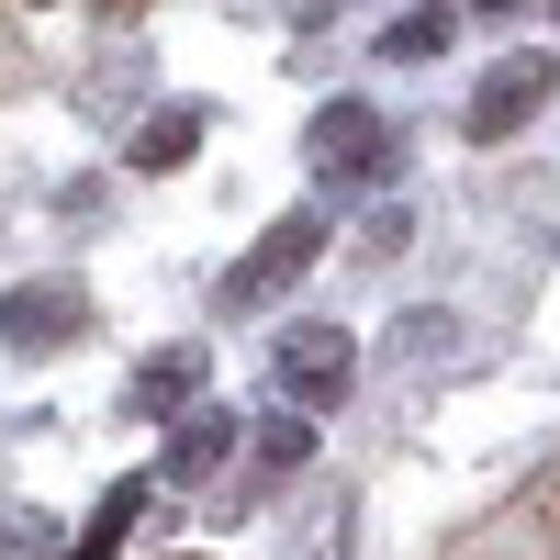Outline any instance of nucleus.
I'll return each instance as SVG.
<instances>
[{
    "mask_svg": "<svg viewBox=\"0 0 560 560\" xmlns=\"http://www.w3.org/2000/svg\"><path fill=\"white\" fill-rule=\"evenodd\" d=\"M314 247H325V213H280L269 236H258V258H236V269H224V314L280 303V292H292V280L314 269Z\"/></svg>",
    "mask_w": 560,
    "mask_h": 560,
    "instance_id": "f257e3e1",
    "label": "nucleus"
},
{
    "mask_svg": "<svg viewBox=\"0 0 560 560\" xmlns=\"http://www.w3.org/2000/svg\"><path fill=\"white\" fill-rule=\"evenodd\" d=\"M549 90H560V57H504L482 90H471V135L493 147V135H516V124H538L549 113Z\"/></svg>",
    "mask_w": 560,
    "mask_h": 560,
    "instance_id": "f03ea898",
    "label": "nucleus"
},
{
    "mask_svg": "<svg viewBox=\"0 0 560 560\" xmlns=\"http://www.w3.org/2000/svg\"><path fill=\"white\" fill-rule=\"evenodd\" d=\"M280 382H292V404H337L359 382V348L337 337V325H303V337L280 348Z\"/></svg>",
    "mask_w": 560,
    "mask_h": 560,
    "instance_id": "7ed1b4c3",
    "label": "nucleus"
},
{
    "mask_svg": "<svg viewBox=\"0 0 560 560\" xmlns=\"http://www.w3.org/2000/svg\"><path fill=\"white\" fill-rule=\"evenodd\" d=\"M314 158L348 168V179H370V168H382V113H370V102H337V113L314 124Z\"/></svg>",
    "mask_w": 560,
    "mask_h": 560,
    "instance_id": "20e7f679",
    "label": "nucleus"
},
{
    "mask_svg": "<svg viewBox=\"0 0 560 560\" xmlns=\"http://www.w3.org/2000/svg\"><path fill=\"white\" fill-rule=\"evenodd\" d=\"M135 516H147V471H135V482H113V493H102V516L79 527V549H68V560H113V549L135 538Z\"/></svg>",
    "mask_w": 560,
    "mask_h": 560,
    "instance_id": "39448f33",
    "label": "nucleus"
},
{
    "mask_svg": "<svg viewBox=\"0 0 560 560\" xmlns=\"http://www.w3.org/2000/svg\"><path fill=\"white\" fill-rule=\"evenodd\" d=\"M0 325H12V348L34 359V348H57V325H79V292H12Z\"/></svg>",
    "mask_w": 560,
    "mask_h": 560,
    "instance_id": "423d86ee",
    "label": "nucleus"
},
{
    "mask_svg": "<svg viewBox=\"0 0 560 560\" xmlns=\"http://www.w3.org/2000/svg\"><path fill=\"white\" fill-rule=\"evenodd\" d=\"M224 438H236L224 415H191V427H179V448H168V471H179V482H191V471H213V459H224Z\"/></svg>",
    "mask_w": 560,
    "mask_h": 560,
    "instance_id": "0eeeda50",
    "label": "nucleus"
},
{
    "mask_svg": "<svg viewBox=\"0 0 560 560\" xmlns=\"http://www.w3.org/2000/svg\"><path fill=\"white\" fill-rule=\"evenodd\" d=\"M191 113H168V124H147V135H135V168H179V158H191Z\"/></svg>",
    "mask_w": 560,
    "mask_h": 560,
    "instance_id": "6e6552de",
    "label": "nucleus"
},
{
    "mask_svg": "<svg viewBox=\"0 0 560 560\" xmlns=\"http://www.w3.org/2000/svg\"><path fill=\"white\" fill-rule=\"evenodd\" d=\"M427 45H448V12H404V23L382 34V57H427Z\"/></svg>",
    "mask_w": 560,
    "mask_h": 560,
    "instance_id": "1a4fd4ad",
    "label": "nucleus"
},
{
    "mask_svg": "<svg viewBox=\"0 0 560 560\" xmlns=\"http://www.w3.org/2000/svg\"><path fill=\"white\" fill-rule=\"evenodd\" d=\"M191 382H202V359H191V348H179L168 370H147V382H135V404H179V393H191Z\"/></svg>",
    "mask_w": 560,
    "mask_h": 560,
    "instance_id": "9d476101",
    "label": "nucleus"
},
{
    "mask_svg": "<svg viewBox=\"0 0 560 560\" xmlns=\"http://www.w3.org/2000/svg\"><path fill=\"white\" fill-rule=\"evenodd\" d=\"M482 12H516V0H482Z\"/></svg>",
    "mask_w": 560,
    "mask_h": 560,
    "instance_id": "9b49d317",
    "label": "nucleus"
},
{
    "mask_svg": "<svg viewBox=\"0 0 560 560\" xmlns=\"http://www.w3.org/2000/svg\"><path fill=\"white\" fill-rule=\"evenodd\" d=\"M113 12H135V0H113Z\"/></svg>",
    "mask_w": 560,
    "mask_h": 560,
    "instance_id": "f8f14e48",
    "label": "nucleus"
}]
</instances>
